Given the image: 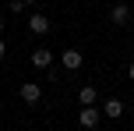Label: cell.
<instances>
[{
  "label": "cell",
  "instance_id": "obj_1",
  "mask_svg": "<svg viewBox=\"0 0 134 131\" xmlns=\"http://www.w3.org/2000/svg\"><path fill=\"white\" fill-rule=\"evenodd\" d=\"M99 120H102V110H99L95 103H88V106H81V110H78V124H81V128L92 131V128H99Z\"/></svg>",
  "mask_w": 134,
  "mask_h": 131
},
{
  "label": "cell",
  "instance_id": "obj_2",
  "mask_svg": "<svg viewBox=\"0 0 134 131\" xmlns=\"http://www.w3.org/2000/svg\"><path fill=\"white\" fill-rule=\"evenodd\" d=\"M49 28H53L49 14H42V11H32V14H28V32H32V35H46Z\"/></svg>",
  "mask_w": 134,
  "mask_h": 131
},
{
  "label": "cell",
  "instance_id": "obj_3",
  "mask_svg": "<svg viewBox=\"0 0 134 131\" xmlns=\"http://www.w3.org/2000/svg\"><path fill=\"white\" fill-rule=\"evenodd\" d=\"M102 117H109V120H116V117H124V99H116V96H109V99H102Z\"/></svg>",
  "mask_w": 134,
  "mask_h": 131
},
{
  "label": "cell",
  "instance_id": "obj_4",
  "mask_svg": "<svg viewBox=\"0 0 134 131\" xmlns=\"http://www.w3.org/2000/svg\"><path fill=\"white\" fill-rule=\"evenodd\" d=\"M49 64H53V50L35 46V50H32V67H35V71H46Z\"/></svg>",
  "mask_w": 134,
  "mask_h": 131
},
{
  "label": "cell",
  "instance_id": "obj_5",
  "mask_svg": "<svg viewBox=\"0 0 134 131\" xmlns=\"http://www.w3.org/2000/svg\"><path fill=\"white\" fill-rule=\"evenodd\" d=\"M18 96L25 99L28 106H35V103H39V99H42V89H39V82H25V85H21V89H18Z\"/></svg>",
  "mask_w": 134,
  "mask_h": 131
},
{
  "label": "cell",
  "instance_id": "obj_6",
  "mask_svg": "<svg viewBox=\"0 0 134 131\" xmlns=\"http://www.w3.org/2000/svg\"><path fill=\"white\" fill-rule=\"evenodd\" d=\"M60 64H64V71H78L81 64H85V53H81V50H64Z\"/></svg>",
  "mask_w": 134,
  "mask_h": 131
},
{
  "label": "cell",
  "instance_id": "obj_7",
  "mask_svg": "<svg viewBox=\"0 0 134 131\" xmlns=\"http://www.w3.org/2000/svg\"><path fill=\"white\" fill-rule=\"evenodd\" d=\"M109 21H113L116 28H124V25L131 21V7H127V4H113V7H109Z\"/></svg>",
  "mask_w": 134,
  "mask_h": 131
},
{
  "label": "cell",
  "instance_id": "obj_8",
  "mask_svg": "<svg viewBox=\"0 0 134 131\" xmlns=\"http://www.w3.org/2000/svg\"><path fill=\"white\" fill-rule=\"evenodd\" d=\"M78 103H81V106L99 103V92H95V85H81V89H78Z\"/></svg>",
  "mask_w": 134,
  "mask_h": 131
},
{
  "label": "cell",
  "instance_id": "obj_9",
  "mask_svg": "<svg viewBox=\"0 0 134 131\" xmlns=\"http://www.w3.org/2000/svg\"><path fill=\"white\" fill-rule=\"evenodd\" d=\"M7 7H11V14H21V11H25V4H21V0H11Z\"/></svg>",
  "mask_w": 134,
  "mask_h": 131
},
{
  "label": "cell",
  "instance_id": "obj_10",
  "mask_svg": "<svg viewBox=\"0 0 134 131\" xmlns=\"http://www.w3.org/2000/svg\"><path fill=\"white\" fill-rule=\"evenodd\" d=\"M4 53H7V46H4V35H0V60H4Z\"/></svg>",
  "mask_w": 134,
  "mask_h": 131
},
{
  "label": "cell",
  "instance_id": "obj_11",
  "mask_svg": "<svg viewBox=\"0 0 134 131\" xmlns=\"http://www.w3.org/2000/svg\"><path fill=\"white\" fill-rule=\"evenodd\" d=\"M127 78H131V82H134V60H131V67H127Z\"/></svg>",
  "mask_w": 134,
  "mask_h": 131
},
{
  "label": "cell",
  "instance_id": "obj_12",
  "mask_svg": "<svg viewBox=\"0 0 134 131\" xmlns=\"http://www.w3.org/2000/svg\"><path fill=\"white\" fill-rule=\"evenodd\" d=\"M21 4H25V7H35V4H39V0H21Z\"/></svg>",
  "mask_w": 134,
  "mask_h": 131
},
{
  "label": "cell",
  "instance_id": "obj_13",
  "mask_svg": "<svg viewBox=\"0 0 134 131\" xmlns=\"http://www.w3.org/2000/svg\"><path fill=\"white\" fill-rule=\"evenodd\" d=\"M4 25H7V21H4V18H0V35H4Z\"/></svg>",
  "mask_w": 134,
  "mask_h": 131
}]
</instances>
